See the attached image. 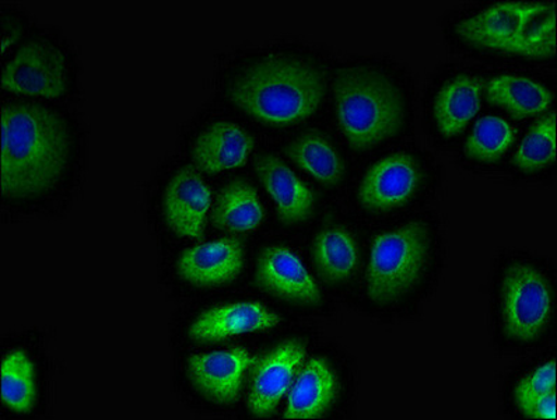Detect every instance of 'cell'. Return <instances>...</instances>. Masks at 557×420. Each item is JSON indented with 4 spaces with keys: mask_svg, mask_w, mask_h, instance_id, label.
Here are the masks:
<instances>
[{
    "mask_svg": "<svg viewBox=\"0 0 557 420\" xmlns=\"http://www.w3.org/2000/svg\"><path fill=\"white\" fill-rule=\"evenodd\" d=\"M0 193L9 199L40 197L55 187L71 155L61 115L41 104L12 102L0 115Z\"/></svg>",
    "mask_w": 557,
    "mask_h": 420,
    "instance_id": "6da1fadb",
    "label": "cell"
},
{
    "mask_svg": "<svg viewBox=\"0 0 557 420\" xmlns=\"http://www.w3.org/2000/svg\"><path fill=\"white\" fill-rule=\"evenodd\" d=\"M326 83L311 62L269 55L249 63L228 86V99L263 125L300 124L320 109Z\"/></svg>",
    "mask_w": 557,
    "mask_h": 420,
    "instance_id": "7a4b0ae2",
    "label": "cell"
},
{
    "mask_svg": "<svg viewBox=\"0 0 557 420\" xmlns=\"http://www.w3.org/2000/svg\"><path fill=\"white\" fill-rule=\"evenodd\" d=\"M335 109L350 148L369 150L403 128L405 102L397 83L371 66H348L336 77Z\"/></svg>",
    "mask_w": 557,
    "mask_h": 420,
    "instance_id": "3957f363",
    "label": "cell"
},
{
    "mask_svg": "<svg viewBox=\"0 0 557 420\" xmlns=\"http://www.w3.org/2000/svg\"><path fill=\"white\" fill-rule=\"evenodd\" d=\"M430 244L428 227L418 222L377 234L366 271L369 299L387 306L408 295L426 270Z\"/></svg>",
    "mask_w": 557,
    "mask_h": 420,
    "instance_id": "277c9868",
    "label": "cell"
},
{
    "mask_svg": "<svg viewBox=\"0 0 557 420\" xmlns=\"http://www.w3.org/2000/svg\"><path fill=\"white\" fill-rule=\"evenodd\" d=\"M503 326L508 338L534 342L549 325L554 295L544 273L528 263H512L502 281Z\"/></svg>",
    "mask_w": 557,
    "mask_h": 420,
    "instance_id": "5b68a950",
    "label": "cell"
},
{
    "mask_svg": "<svg viewBox=\"0 0 557 420\" xmlns=\"http://www.w3.org/2000/svg\"><path fill=\"white\" fill-rule=\"evenodd\" d=\"M0 83L16 95L58 99L70 85L65 53L47 38H33L4 63Z\"/></svg>",
    "mask_w": 557,
    "mask_h": 420,
    "instance_id": "8992f818",
    "label": "cell"
},
{
    "mask_svg": "<svg viewBox=\"0 0 557 420\" xmlns=\"http://www.w3.org/2000/svg\"><path fill=\"white\" fill-rule=\"evenodd\" d=\"M422 170L408 153H394L380 159L364 174L359 187L361 207L373 213H387L403 208L417 195Z\"/></svg>",
    "mask_w": 557,
    "mask_h": 420,
    "instance_id": "52a82bcc",
    "label": "cell"
},
{
    "mask_svg": "<svg viewBox=\"0 0 557 420\" xmlns=\"http://www.w3.org/2000/svg\"><path fill=\"white\" fill-rule=\"evenodd\" d=\"M306 356L307 349L301 342L287 341L256 360L247 399L253 417L267 418L275 412L289 393Z\"/></svg>",
    "mask_w": 557,
    "mask_h": 420,
    "instance_id": "ba28073f",
    "label": "cell"
},
{
    "mask_svg": "<svg viewBox=\"0 0 557 420\" xmlns=\"http://www.w3.org/2000/svg\"><path fill=\"white\" fill-rule=\"evenodd\" d=\"M161 208L171 231L180 237L199 240L212 208V190L197 168L184 165L165 185Z\"/></svg>",
    "mask_w": 557,
    "mask_h": 420,
    "instance_id": "9c48e42d",
    "label": "cell"
},
{
    "mask_svg": "<svg viewBox=\"0 0 557 420\" xmlns=\"http://www.w3.org/2000/svg\"><path fill=\"white\" fill-rule=\"evenodd\" d=\"M256 356L244 348L208 351L189 356V383L210 403H237L247 371L256 363Z\"/></svg>",
    "mask_w": 557,
    "mask_h": 420,
    "instance_id": "30bf717a",
    "label": "cell"
},
{
    "mask_svg": "<svg viewBox=\"0 0 557 420\" xmlns=\"http://www.w3.org/2000/svg\"><path fill=\"white\" fill-rule=\"evenodd\" d=\"M534 3H497L458 23L456 34L481 50L520 57L522 36Z\"/></svg>",
    "mask_w": 557,
    "mask_h": 420,
    "instance_id": "8fae6325",
    "label": "cell"
},
{
    "mask_svg": "<svg viewBox=\"0 0 557 420\" xmlns=\"http://www.w3.org/2000/svg\"><path fill=\"white\" fill-rule=\"evenodd\" d=\"M256 283L263 292L299 306H319L322 296L314 277L289 248L269 246L258 256Z\"/></svg>",
    "mask_w": 557,
    "mask_h": 420,
    "instance_id": "7c38bea8",
    "label": "cell"
},
{
    "mask_svg": "<svg viewBox=\"0 0 557 420\" xmlns=\"http://www.w3.org/2000/svg\"><path fill=\"white\" fill-rule=\"evenodd\" d=\"M246 263V250L237 238L200 243L185 250L175 263L181 280L198 287L227 285L236 281Z\"/></svg>",
    "mask_w": 557,
    "mask_h": 420,
    "instance_id": "4fadbf2b",
    "label": "cell"
},
{
    "mask_svg": "<svg viewBox=\"0 0 557 420\" xmlns=\"http://www.w3.org/2000/svg\"><path fill=\"white\" fill-rule=\"evenodd\" d=\"M281 317L257 301H236L210 307L200 312L188 330L189 338L199 344L216 342L275 329Z\"/></svg>",
    "mask_w": 557,
    "mask_h": 420,
    "instance_id": "5bb4252c",
    "label": "cell"
},
{
    "mask_svg": "<svg viewBox=\"0 0 557 420\" xmlns=\"http://www.w3.org/2000/svg\"><path fill=\"white\" fill-rule=\"evenodd\" d=\"M256 171L275 205L278 222L296 226L309 221L314 214L317 195L285 161L273 155L259 156Z\"/></svg>",
    "mask_w": 557,
    "mask_h": 420,
    "instance_id": "9a60e30c",
    "label": "cell"
},
{
    "mask_svg": "<svg viewBox=\"0 0 557 420\" xmlns=\"http://www.w3.org/2000/svg\"><path fill=\"white\" fill-rule=\"evenodd\" d=\"M253 149L252 136L232 121H216L200 132L193 148L195 168L207 174L243 168Z\"/></svg>",
    "mask_w": 557,
    "mask_h": 420,
    "instance_id": "2e32d148",
    "label": "cell"
},
{
    "mask_svg": "<svg viewBox=\"0 0 557 420\" xmlns=\"http://www.w3.org/2000/svg\"><path fill=\"white\" fill-rule=\"evenodd\" d=\"M338 378L324 359L314 358L301 366L293 381L283 417L317 419L325 415L338 395Z\"/></svg>",
    "mask_w": 557,
    "mask_h": 420,
    "instance_id": "e0dca14e",
    "label": "cell"
},
{
    "mask_svg": "<svg viewBox=\"0 0 557 420\" xmlns=\"http://www.w3.org/2000/svg\"><path fill=\"white\" fill-rule=\"evenodd\" d=\"M485 83L479 77L458 75L438 90L433 104V119L444 138L462 134L481 111Z\"/></svg>",
    "mask_w": 557,
    "mask_h": 420,
    "instance_id": "ac0fdd59",
    "label": "cell"
},
{
    "mask_svg": "<svg viewBox=\"0 0 557 420\" xmlns=\"http://www.w3.org/2000/svg\"><path fill=\"white\" fill-rule=\"evenodd\" d=\"M265 221V208L258 190L246 181H232L219 190L212 222L219 231L246 234L258 231Z\"/></svg>",
    "mask_w": 557,
    "mask_h": 420,
    "instance_id": "d6986e66",
    "label": "cell"
},
{
    "mask_svg": "<svg viewBox=\"0 0 557 420\" xmlns=\"http://www.w3.org/2000/svg\"><path fill=\"white\" fill-rule=\"evenodd\" d=\"M359 246L354 234L342 226L325 227L312 243V261L322 281L339 285L350 280L359 263Z\"/></svg>",
    "mask_w": 557,
    "mask_h": 420,
    "instance_id": "ffe728a7",
    "label": "cell"
},
{
    "mask_svg": "<svg viewBox=\"0 0 557 420\" xmlns=\"http://www.w3.org/2000/svg\"><path fill=\"white\" fill-rule=\"evenodd\" d=\"M486 100L505 110L516 120L532 119L550 109L554 96L528 77L500 75L493 77L485 86Z\"/></svg>",
    "mask_w": 557,
    "mask_h": 420,
    "instance_id": "44dd1931",
    "label": "cell"
},
{
    "mask_svg": "<svg viewBox=\"0 0 557 420\" xmlns=\"http://www.w3.org/2000/svg\"><path fill=\"white\" fill-rule=\"evenodd\" d=\"M286 155L297 168L322 185L334 187L344 178V160L338 150L320 132H307L293 140L286 148Z\"/></svg>",
    "mask_w": 557,
    "mask_h": 420,
    "instance_id": "7402d4cb",
    "label": "cell"
},
{
    "mask_svg": "<svg viewBox=\"0 0 557 420\" xmlns=\"http://www.w3.org/2000/svg\"><path fill=\"white\" fill-rule=\"evenodd\" d=\"M0 398L14 412H32L37 398L36 369L26 351L12 350L2 359Z\"/></svg>",
    "mask_w": 557,
    "mask_h": 420,
    "instance_id": "603a6c76",
    "label": "cell"
},
{
    "mask_svg": "<svg viewBox=\"0 0 557 420\" xmlns=\"http://www.w3.org/2000/svg\"><path fill=\"white\" fill-rule=\"evenodd\" d=\"M556 112L542 116L518 145L511 163L524 173H535L555 163L557 155Z\"/></svg>",
    "mask_w": 557,
    "mask_h": 420,
    "instance_id": "cb8c5ba5",
    "label": "cell"
},
{
    "mask_svg": "<svg viewBox=\"0 0 557 420\" xmlns=\"http://www.w3.org/2000/svg\"><path fill=\"white\" fill-rule=\"evenodd\" d=\"M516 138L517 131L510 122L496 115L482 116L473 125L463 145V153L481 163H495L510 150Z\"/></svg>",
    "mask_w": 557,
    "mask_h": 420,
    "instance_id": "d4e9b609",
    "label": "cell"
},
{
    "mask_svg": "<svg viewBox=\"0 0 557 420\" xmlns=\"http://www.w3.org/2000/svg\"><path fill=\"white\" fill-rule=\"evenodd\" d=\"M556 53L555 3H534L522 36L520 57L549 60Z\"/></svg>",
    "mask_w": 557,
    "mask_h": 420,
    "instance_id": "484cf974",
    "label": "cell"
},
{
    "mask_svg": "<svg viewBox=\"0 0 557 420\" xmlns=\"http://www.w3.org/2000/svg\"><path fill=\"white\" fill-rule=\"evenodd\" d=\"M556 361L550 360L537 368L534 373L528 374L517 384L515 391L516 403L542 397V395L556 391Z\"/></svg>",
    "mask_w": 557,
    "mask_h": 420,
    "instance_id": "4316f807",
    "label": "cell"
},
{
    "mask_svg": "<svg viewBox=\"0 0 557 420\" xmlns=\"http://www.w3.org/2000/svg\"><path fill=\"white\" fill-rule=\"evenodd\" d=\"M556 404L557 393L542 395L534 399L525 400V403L518 404L517 407L520 412L527 418L531 419H545L556 420Z\"/></svg>",
    "mask_w": 557,
    "mask_h": 420,
    "instance_id": "83f0119b",
    "label": "cell"
}]
</instances>
